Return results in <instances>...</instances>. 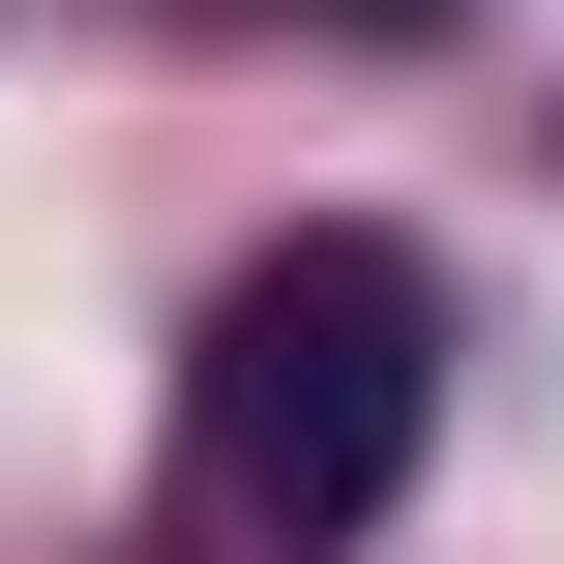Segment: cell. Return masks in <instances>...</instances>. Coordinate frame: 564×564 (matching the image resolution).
Listing matches in <instances>:
<instances>
[{"label": "cell", "instance_id": "6da1fadb", "mask_svg": "<svg viewBox=\"0 0 564 564\" xmlns=\"http://www.w3.org/2000/svg\"><path fill=\"white\" fill-rule=\"evenodd\" d=\"M416 416H446V268L416 238H268L238 297H208V535L238 564H357L416 506Z\"/></svg>", "mask_w": 564, "mask_h": 564}, {"label": "cell", "instance_id": "7a4b0ae2", "mask_svg": "<svg viewBox=\"0 0 564 564\" xmlns=\"http://www.w3.org/2000/svg\"><path fill=\"white\" fill-rule=\"evenodd\" d=\"M327 30H416V0H327Z\"/></svg>", "mask_w": 564, "mask_h": 564}]
</instances>
